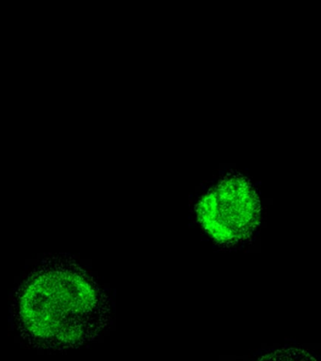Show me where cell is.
I'll list each match as a JSON object with an SVG mask.
<instances>
[{
	"mask_svg": "<svg viewBox=\"0 0 321 361\" xmlns=\"http://www.w3.org/2000/svg\"><path fill=\"white\" fill-rule=\"evenodd\" d=\"M256 361H317L309 351L300 347H284L267 353Z\"/></svg>",
	"mask_w": 321,
	"mask_h": 361,
	"instance_id": "3",
	"label": "cell"
},
{
	"mask_svg": "<svg viewBox=\"0 0 321 361\" xmlns=\"http://www.w3.org/2000/svg\"><path fill=\"white\" fill-rule=\"evenodd\" d=\"M197 219L216 243L233 245L249 239L261 221V202L252 182L229 174L196 204Z\"/></svg>",
	"mask_w": 321,
	"mask_h": 361,
	"instance_id": "2",
	"label": "cell"
},
{
	"mask_svg": "<svg viewBox=\"0 0 321 361\" xmlns=\"http://www.w3.org/2000/svg\"><path fill=\"white\" fill-rule=\"evenodd\" d=\"M105 293L78 268L52 267L30 276L18 303L22 332L44 346L71 347L91 340L109 319Z\"/></svg>",
	"mask_w": 321,
	"mask_h": 361,
	"instance_id": "1",
	"label": "cell"
}]
</instances>
